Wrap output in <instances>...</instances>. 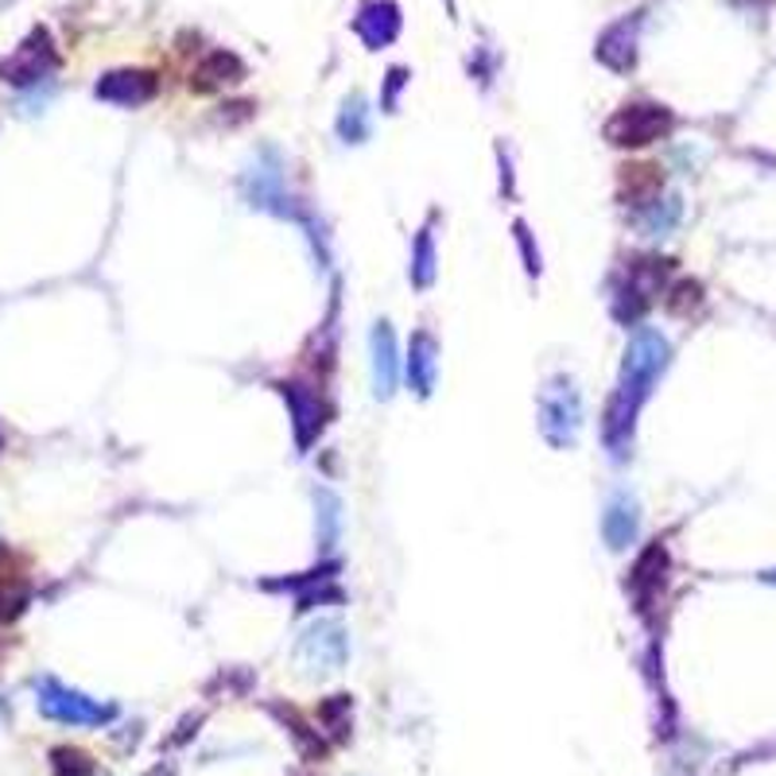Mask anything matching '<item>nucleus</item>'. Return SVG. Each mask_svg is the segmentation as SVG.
<instances>
[{"label": "nucleus", "mask_w": 776, "mask_h": 776, "mask_svg": "<svg viewBox=\"0 0 776 776\" xmlns=\"http://www.w3.org/2000/svg\"><path fill=\"white\" fill-rule=\"evenodd\" d=\"M668 361H671L668 338L653 327H641L637 335L630 338V346H625L617 393H613L610 408H605V424H602V439L617 462L630 455L637 412H641V404L648 401V393H653V384L660 381V373L668 369Z\"/></svg>", "instance_id": "1"}, {"label": "nucleus", "mask_w": 776, "mask_h": 776, "mask_svg": "<svg viewBox=\"0 0 776 776\" xmlns=\"http://www.w3.org/2000/svg\"><path fill=\"white\" fill-rule=\"evenodd\" d=\"M35 703L51 722H63V726H106V722L117 719L113 703H98V699L74 691V687L58 684L51 676L35 684Z\"/></svg>", "instance_id": "2"}, {"label": "nucleus", "mask_w": 776, "mask_h": 776, "mask_svg": "<svg viewBox=\"0 0 776 776\" xmlns=\"http://www.w3.org/2000/svg\"><path fill=\"white\" fill-rule=\"evenodd\" d=\"M579 431H582V396L567 376H556L539 393V435L556 450H571L579 442Z\"/></svg>", "instance_id": "3"}, {"label": "nucleus", "mask_w": 776, "mask_h": 776, "mask_svg": "<svg viewBox=\"0 0 776 776\" xmlns=\"http://www.w3.org/2000/svg\"><path fill=\"white\" fill-rule=\"evenodd\" d=\"M671 113L653 101H637V106H625L605 121V140L617 147H645L656 144L671 132Z\"/></svg>", "instance_id": "4"}, {"label": "nucleus", "mask_w": 776, "mask_h": 776, "mask_svg": "<svg viewBox=\"0 0 776 776\" xmlns=\"http://www.w3.org/2000/svg\"><path fill=\"white\" fill-rule=\"evenodd\" d=\"M55 66H58L55 43H51V35L43 32V28H35V32L28 35L24 43H20L17 55L0 63V83H9V86H40V83H47L51 74H55Z\"/></svg>", "instance_id": "5"}, {"label": "nucleus", "mask_w": 776, "mask_h": 776, "mask_svg": "<svg viewBox=\"0 0 776 776\" xmlns=\"http://www.w3.org/2000/svg\"><path fill=\"white\" fill-rule=\"evenodd\" d=\"M346 656H350V637L338 621H315L295 645V660L307 671H338Z\"/></svg>", "instance_id": "6"}, {"label": "nucleus", "mask_w": 776, "mask_h": 776, "mask_svg": "<svg viewBox=\"0 0 776 776\" xmlns=\"http://www.w3.org/2000/svg\"><path fill=\"white\" fill-rule=\"evenodd\" d=\"M401 4L396 0H361L358 17H353V32L369 51H381L401 35Z\"/></svg>", "instance_id": "7"}, {"label": "nucleus", "mask_w": 776, "mask_h": 776, "mask_svg": "<svg viewBox=\"0 0 776 776\" xmlns=\"http://www.w3.org/2000/svg\"><path fill=\"white\" fill-rule=\"evenodd\" d=\"M94 94H98L101 101H109V106L136 109L160 94V78H155L152 70H109V74H101V83L94 86Z\"/></svg>", "instance_id": "8"}, {"label": "nucleus", "mask_w": 776, "mask_h": 776, "mask_svg": "<svg viewBox=\"0 0 776 776\" xmlns=\"http://www.w3.org/2000/svg\"><path fill=\"white\" fill-rule=\"evenodd\" d=\"M637 528H641V513H637V498L633 493H613L610 505L602 513V536L613 551H625L637 539Z\"/></svg>", "instance_id": "9"}, {"label": "nucleus", "mask_w": 776, "mask_h": 776, "mask_svg": "<svg viewBox=\"0 0 776 776\" xmlns=\"http://www.w3.org/2000/svg\"><path fill=\"white\" fill-rule=\"evenodd\" d=\"M594 55H598V63H605L617 74L633 70V66H637V20H617V24L605 28Z\"/></svg>", "instance_id": "10"}, {"label": "nucleus", "mask_w": 776, "mask_h": 776, "mask_svg": "<svg viewBox=\"0 0 776 776\" xmlns=\"http://www.w3.org/2000/svg\"><path fill=\"white\" fill-rule=\"evenodd\" d=\"M369 358H373V393L381 401L396 393V373H401V361H396V338L389 330V323H376L373 338H369Z\"/></svg>", "instance_id": "11"}, {"label": "nucleus", "mask_w": 776, "mask_h": 776, "mask_svg": "<svg viewBox=\"0 0 776 776\" xmlns=\"http://www.w3.org/2000/svg\"><path fill=\"white\" fill-rule=\"evenodd\" d=\"M245 195L253 198V206L261 210H280L284 214V183H280V164L276 152H264L253 164V172H245Z\"/></svg>", "instance_id": "12"}, {"label": "nucleus", "mask_w": 776, "mask_h": 776, "mask_svg": "<svg viewBox=\"0 0 776 776\" xmlns=\"http://www.w3.org/2000/svg\"><path fill=\"white\" fill-rule=\"evenodd\" d=\"M245 78V63H241L233 51H214V55H206L203 63L195 66V74H190V90L198 94H210V90H221V86H233Z\"/></svg>", "instance_id": "13"}, {"label": "nucleus", "mask_w": 776, "mask_h": 776, "mask_svg": "<svg viewBox=\"0 0 776 776\" xmlns=\"http://www.w3.org/2000/svg\"><path fill=\"white\" fill-rule=\"evenodd\" d=\"M287 396V404H292V416H295V439H299V447L307 450L310 439L323 431V404L315 393H307L303 384H280Z\"/></svg>", "instance_id": "14"}, {"label": "nucleus", "mask_w": 776, "mask_h": 776, "mask_svg": "<svg viewBox=\"0 0 776 776\" xmlns=\"http://www.w3.org/2000/svg\"><path fill=\"white\" fill-rule=\"evenodd\" d=\"M435 369H439V361H435V338L427 330H419L408 350V381L419 396H427L435 389Z\"/></svg>", "instance_id": "15"}, {"label": "nucleus", "mask_w": 776, "mask_h": 776, "mask_svg": "<svg viewBox=\"0 0 776 776\" xmlns=\"http://www.w3.org/2000/svg\"><path fill=\"white\" fill-rule=\"evenodd\" d=\"M664 571H668V556H664L660 544H653V548H648L645 556L637 559V571H633V590H637L641 605H645L648 598H653L656 590H660Z\"/></svg>", "instance_id": "16"}, {"label": "nucleus", "mask_w": 776, "mask_h": 776, "mask_svg": "<svg viewBox=\"0 0 776 776\" xmlns=\"http://www.w3.org/2000/svg\"><path fill=\"white\" fill-rule=\"evenodd\" d=\"M679 214H684V206H679V198L671 195V198H653L648 203V210H645V218H641V226H645V233L648 238H668L671 229L679 226Z\"/></svg>", "instance_id": "17"}, {"label": "nucleus", "mask_w": 776, "mask_h": 776, "mask_svg": "<svg viewBox=\"0 0 776 776\" xmlns=\"http://www.w3.org/2000/svg\"><path fill=\"white\" fill-rule=\"evenodd\" d=\"M338 136H342L346 144H361V140L369 136V106L361 94L346 98L342 113H338Z\"/></svg>", "instance_id": "18"}, {"label": "nucleus", "mask_w": 776, "mask_h": 776, "mask_svg": "<svg viewBox=\"0 0 776 776\" xmlns=\"http://www.w3.org/2000/svg\"><path fill=\"white\" fill-rule=\"evenodd\" d=\"M350 711H353L350 695H330L327 703L319 707V722L327 726L330 737H338V742L350 734Z\"/></svg>", "instance_id": "19"}, {"label": "nucleus", "mask_w": 776, "mask_h": 776, "mask_svg": "<svg viewBox=\"0 0 776 776\" xmlns=\"http://www.w3.org/2000/svg\"><path fill=\"white\" fill-rule=\"evenodd\" d=\"M315 505H319V521H323V548H335L338 539V528H342V505H338V498L330 490H319L315 493Z\"/></svg>", "instance_id": "20"}, {"label": "nucleus", "mask_w": 776, "mask_h": 776, "mask_svg": "<svg viewBox=\"0 0 776 776\" xmlns=\"http://www.w3.org/2000/svg\"><path fill=\"white\" fill-rule=\"evenodd\" d=\"M51 768H55V776H94L98 768H94V761L86 757L83 750H70V745H58V750H51Z\"/></svg>", "instance_id": "21"}, {"label": "nucleus", "mask_w": 776, "mask_h": 776, "mask_svg": "<svg viewBox=\"0 0 776 776\" xmlns=\"http://www.w3.org/2000/svg\"><path fill=\"white\" fill-rule=\"evenodd\" d=\"M435 280V245H431V233H419L416 238V253H412V284L416 287H431Z\"/></svg>", "instance_id": "22"}, {"label": "nucleus", "mask_w": 776, "mask_h": 776, "mask_svg": "<svg viewBox=\"0 0 776 776\" xmlns=\"http://www.w3.org/2000/svg\"><path fill=\"white\" fill-rule=\"evenodd\" d=\"M664 303H668L671 315H687L691 307H699V303H703V287L695 284V280H679V284L671 287V295H668Z\"/></svg>", "instance_id": "23"}, {"label": "nucleus", "mask_w": 776, "mask_h": 776, "mask_svg": "<svg viewBox=\"0 0 776 776\" xmlns=\"http://www.w3.org/2000/svg\"><path fill=\"white\" fill-rule=\"evenodd\" d=\"M404 83H408V70H404V66H393V70H389V86H384V98H381V106L389 109V113L396 109V94L404 90Z\"/></svg>", "instance_id": "24"}, {"label": "nucleus", "mask_w": 776, "mask_h": 776, "mask_svg": "<svg viewBox=\"0 0 776 776\" xmlns=\"http://www.w3.org/2000/svg\"><path fill=\"white\" fill-rule=\"evenodd\" d=\"M24 602L28 598L20 594V590H9V587H0V621H9V617H17L20 610H24Z\"/></svg>", "instance_id": "25"}, {"label": "nucleus", "mask_w": 776, "mask_h": 776, "mask_svg": "<svg viewBox=\"0 0 776 776\" xmlns=\"http://www.w3.org/2000/svg\"><path fill=\"white\" fill-rule=\"evenodd\" d=\"M516 238H521V249H524V261H528V272H539V253H532V241H528V229L516 221Z\"/></svg>", "instance_id": "26"}, {"label": "nucleus", "mask_w": 776, "mask_h": 776, "mask_svg": "<svg viewBox=\"0 0 776 776\" xmlns=\"http://www.w3.org/2000/svg\"><path fill=\"white\" fill-rule=\"evenodd\" d=\"M0 447H4V439H0Z\"/></svg>", "instance_id": "27"}]
</instances>
